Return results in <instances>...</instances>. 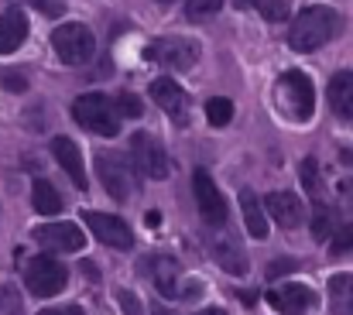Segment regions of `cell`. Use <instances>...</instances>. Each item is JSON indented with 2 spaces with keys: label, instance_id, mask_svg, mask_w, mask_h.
Here are the masks:
<instances>
[{
  "label": "cell",
  "instance_id": "6da1fadb",
  "mask_svg": "<svg viewBox=\"0 0 353 315\" xmlns=\"http://www.w3.org/2000/svg\"><path fill=\"white\" fill-rule=\"evenodd\" d=\"M336 31H340V14L326 3H312L292 21L288 45L295 52H319L326 41H333Z\"/></svg>",
  "mask_w": 353,
  "mask_h": 315
},
{
  "label": "cell",
  "instance_id": "7a4b0ae2",
  "mask_svg": "<svg viewBox=\"0 0 353 315\" xmlns=\"http://www.w3.org/2000/svg\"><path fill=\"white\" fill-rule=\"evenodd\" d=\"M65 285H69V271H65V264L59 257L38 254V257L28 261V267H24V288L34 298H52V295L65 292Z\"/></svg>",
  "mask_w": 353,
  "mask_h": 315
},
{
  "label": "cell",
  "instance_id": "3957f363",
  "mask_svg": "<svg viewBox=\"0 0 353 315\" xmlns=\"http://www.w3.org/2000/svg\"><path fill=\"white\" fill-rule=\"evenodd\" d=\"M72 116H76L86 130H93V134H100V137H117L120 134L117 106H114L110 96H103V93H86V96H79V100L72 103Z\"/></svg>",
  "mask_w": 353,
  "mask_h": 315
},
{
  "label": "cell",
  "instance_id": "277c9868",
  "mask_svg": "<svg viewBox=\"0 0 353 315\" xmlns=\"http://www.w3.org/2000/svg\"><path fill=\"white\" fill-rule=\"evenodd\" d=\"M274 93H278L281 110H285L292 120H309V116L316 113V86H312V79H309L305 72H299V69L285 72V76L278 79Z\"/></svg>",
  "mask_w": 353,
  "mask_h": 315
},
{
  "label": "cell",
  "instance_id": "5b68a950",
  "mask_svg": "<svg viewBox=\"0 0 353 315\" xmlns=\"http://www.w3.org/2000/svg\"><path fill=\"white\" fill-rule=\"evenodd\" d=\"M52 48H55V55H59L65 65H86V62L93 59L97 41H93V31H90L86 24L69 21V24H59V28L52 31Z\"/></svg>",
  "mask_w": 353,
  "mask_h": 315
},
{
  "label": "cell",
  "instance_id": "8992f818",
  "mask_svg": "<svg viewBox=\"0 0 353 315\" xmlns=\"http://www.w3.org/2000/svg\"><path fill=\"white\" fill-rule=\"evenodd\" d=\"M97 175L107 189V196L114 203H127L130 192H134V172L127 165L123 154H114V151H100L97 154Z\"/></svg>",
  "mask_w": 353,
  "mask_h": 315
},
{
  "label": "cell",
  "instance_id": "52a82bcc",
  "mask_svg": "<svg viewBox=\"0 0 353 315\" xmlns=\"http://www.w3.org/2000/svg\"><path fill=\"white\" fill-rule=\"evenodd\" d=\"M151 62H158L161 69H172V72H185L199 62V45L189 41V38H158L154 45H148L144 52Z\"/></svg>",
  "mask_w": 353,
  "mask_h": 315
},
{
  "label": "cell",
  "instance_id": "ba28073f",
  "mask_svg": "<svg viewBox=\"0 0 353 315\" xmlns=\"http://www.w3.org/2000/svg\"><path fill=\"white\" fill-rule=\"evenodd\" d=\"M130 151H134V161H137L141 175H148L151 182L168 179V154H165V148L154 134H148V130L130 134Z\"/></svg>",
  "mask_w": 353,
  "mask_h": 315
},
{
  "label": "cell",
  "instance_id": "9c48e42d",
  "mask_svg": "<svg viewBox=\"0 0 353 315\" xmlns=\"http://www.w3.org/2000/svg\"><path fill=\"white\" fill-rule=\"evenodd\" d=\"M192 192H196L199 216H203L210 226H223V223H227V199H223V192L216 189V182L210 179L206 168H196V175H192Z\"/></svg>",
  "mask_w": 353,
  "mask_h": 315
},
{
  "label": "cell",
  "instance_id": "30bf717a",
  "mask_svg": "<svg viewBox=\"0 0 353 315\" xmlns=\"http://www.w3.org/2000/svg\"><path fill=\"white\" fill-rule=\"evenodd\" d=\"M34 240L55 254H76L86 247V233L79 230V223H45L38 230H31Z\"/></svg>",
  "mask_w": 353,
  "mask_h": 315
},
{
  "label": "cell",
  "instance_id": "8fae6325",
  "mask_svg": "<svg viewBox=\"0 0 353 315\" xmlns=\"http://www.w3.org/2000/svg\"><path fill=\"white\" fill-rule=\"evenodd\" d=\"M86 226H90V233L100 240V243H107V247H117V250H130L134 247V233H130V226L120 219V216H107V212H86Z\"/></svg>",
  "mask_w": 353,
  "mask_h": 315
},
{
  "label": "cell",
  "instance_id": "7c38bea8",
  "mask_svg": "<svg viewBox=\"0 0 353 315\" xmlns=\"http://www.w3.org/2000/svg\"><path fill=\"white\" fill-rule=\"evenodd\" d=\"M268 305H271L278 315H305L312 305H316V295H312L309 285L292 281V285L271 288V292H268Z\"/></svg>",
  "mask_w": 353,
  "mask_h": 315
},
{
  "label": "cell",
  "instance_id": "4fadbf2b",
  "mask_svg": "<svg viewBox=\"0 0 353 315\" xmlns=\"http://www.w3.org/2000/svg\"><path fill=\"white\" fill-rule=\"evenodd\" d=\"M151 100L161 106L179 127L189 123V96L182 93V86H179L175 79H168V76L154 79V83H151Z\"/></svg>",
  "mask_w": 353,
  "mask_h": 315
},
{
  "label": "cell",
  "instance_id": "5bb4252c",
  "mask_svg": "<svg viewBox=\"0 0 353 315\" xmlns=\"http://www.w3.org/2000/svg\"><path fill=\"white\" fill-rule=\"evenodd\" d=\"M148 274H151V281H154L161 298H182L185 281H182V267H179L175 257H151Z\"/></svg>",
  "mask_w": 353,
  "mask_h": 315
},
{
  "label": "cell",
  "instance_id": "9a60e30c",
  "mask_svg": "<svg viewBox=\"0 0 353 315\" xmlns=\"http://www.w3.org/2000/svg\"><path fill=\"white\" fill-rule=\"evenodd\" d=\"M52 158L59 161V168L72 179L76 189H86V168H83V151L76 148L72 137H52Z\"/></svg>",
  "mask_w": 353,
  "mask_h": 315
},
{
  "label": "cell",
  "instance_id": "2e32d148",
  "mask_svg": "<svg viewBox=\"0 0 353 315\" xmlns=\"http://www.w3.org/2000/svg\"><path fill=\"white\" fill-rule=\"evenodd\" d=\"M264 206L271 212V219H274L278 226H285V230H295V226L305 219V206H302V199H299L295 192H271V196L264 199Z\"/></svg>",
  "mask_w": 353,
  "mask_h": 315
},
{
  "label": "cell",
  "instance_id": "e0dca14e",
  "mask_svg": "<svg viewBox=\"0 0 353 315\" xmlns=\"http://www.w3.org/2000/svg\"><path fill=\"white\" fill-rule=\"evenodd\" d=\"M28 38V17L21 10L0 14V55H14Z\"/></svg>",
  "mask_w": 353,
  "mask_h": 315
},
{
  "label": "cell",
  "instance_id": "ac0fdd59",
  "mask_svg": "<svg viewBox=\"0 0 353 315\" xmlns=\"http://www.w3.org/2000/svg\"><path fill=\"white\" fill-rule=\"evenodd\" d=\"M210 250H213V261H216L223 271H230V274H247V257H243V250L236 247L227 233H223V236H213Z\"/></svg>",
  "mask_w": 353,
  "mask_h": 315
},
{
  "label": "cell",
  "instance_id": "d6986e66",
  "mask_svg": "<svg viewBox=\"0 0 353 315\" xmlns=\"http://www.w3.org/2000/svg\"><path fill=\"white\" fill-rule=\"evenodd\" d=\"M330 106L336 116L353 120V72H336L330 79Z\"/></svg>",
  "mask_w": 353,
  "mask_h": 315
},
{
  "label": "cell",
  "instance_id": "ffe728a7",
  "mask_svg": "<svg viewBox=\"0 0 353 315\" xmlns=\"http://www.w3.org/2000/svg\"><path fill=\"white\" fill-rule=\"evenodd\" d=\"M240 210H243V223L247 233L254 240H268V219H264V206L257 203V196L250 189H240Z\"/></svg>",
  "mask_w": 353,
  "mask_h": 315
},
{
  "label": "cell",
  "instance_id": "44dd1931",
  "mask_svg": "<svg viewBox=\"0 0 353 315\" xmlns=\"http://www.w3.org/2000/svg\"><path fill=\"white\" fill-rule=\"evenodd\" d=\"M330 309L333 315H353V274L330 278Z\"/></svg>",
  "mask_w": 353,
  "mask_h": 315
},
{
  "label": "cell",
  "instance_id": "7402d4cb",
  "mask_svg": "<svg viewBox=\"0 0 353 315\" xmlns=\"http://www.w3.org/2000/svg\"><path fill=\"white\" fill-rule=\"evenodd\" d=\"M31 206H34V212H41V216H59L62 212V196H59V189L48 179H34Z\"/></svg>",
  "mask_w": 353,
  "mask_h": 315
},
{
  "label": "cell",
  "instance_id": "603a6c76",
  "mask_svg": "<svg viewBox=\"0 0 353 315\" xmlns=\"http://www.w3.org/2000/svg\"><path fill=\"white\" fill-rule=\"evenodd\" d=\"M206 120H210L213 127H227V123L234 120V103H230L227 96H213V100L206 103Z\"/></svg>",
  "mask_w": 353,
  "mask_h": 315
},
{
  "label": "cell",
  "instance_id": "cb8c5ba5",
  "mask_svg": "<svg viewBox=\"0 0 353 315\" xmlns=\"http://www.w3.org/2000/svg\"><path fill=\"white\" fill-rule=\"evenodd\" d=\"M330 233H333V212L316 199V210H312V236H316V240H330Z\"/></svg>",
  "mask_w": 353,
  "mask_h": 315
},
{
  "label": "cell",
  "instance_id": "d4e9b609",
  "mask_svg": "<svg viewBox=\"0 0 353 315\" xmlns=\"http://www.w3.org/2000/svg\"><path fill=\"white\" fill-rule=\"evenodd\" d=\"M299 175H302V185L312 192V199H319V196H323V182H319V165H316V158H305L302 168H299Z\"/></svg>",
  "mask_w": 353,
  "mask_h": 315
},
{
  "label": "cell",
  "instance_id": "484cf974",
  "mask_svg": "<svg viewBox=\"0 0 353 315\" xmlns=\"http://www.w3.org/2000/svg\"><path fill=\"white\" fill-rule=\"evenodd\" d=\"M220 7H223V0H189V3H185V14H189V21H206V17H213Z\"/></svg>",
  "mask_w": 353,
  "mask_h": 315
},
{
  "label": "cell",
  "instance_id": "4316f807",
  "mask_svg": "<svg viewBox=\"0 0 353 315\" xmlns=\"http://www.w3.org/2000/svg\"><path fill=\"white\" fill-rule=\"evenodd\" d=\"M350 250H353V223H347V226H340V230L333 233L330 254H333V257H343V254H350Z\"/></svg>",
  "mask_w": 353,
  "mask_h": 315
},
{
  "label": "cell",
  "instance_id": "83f0119b",
  "mask_svg": "<svg viewBox=\"0 0 353 315\" xmlns=\"http://www.w3.org/2000/svg\"><path fill=\"white\" fill-rule=\"evenodd\" d=\"M257 10L264 14V21L278 24V21L288 17V0H257Z\"/></svg>",
  "mask_w": 353,
  "mask_h": 315
},
{
  "label": "cell",
  "instance_id": "f1b7e54d",
  "mask_svg": "<svg viewBox=\"0 0 353 315\" xmlns=\"http://www.w3.org/2000/svg\"><path fill=\"white\" fill-rule=\"evenodd\" d=\"M114 106H117L120 116H127V120H141V110H144L134 93H120V96H114Z\"/></svg>",
  "mask_w": 353,
  "mask_h": 315
},
{
  "label": "cell",
  "instance_id": "f546056e",
  "mask_svg": "<svg viewBox=\"0 0 353 315\" xmlns=\"http://www.w3.org/2000/svg\"><path fill=\"white\" fill-rule=\"evenodd\" d=\"M0 305L7 309L3 315H24V305H21V295H17V292H14L10 285H3V288H0Z\"/></svg>",
  "mask_w": 353,
  "mask_h": 315
},
{
  "label": "cell",
  "instance_id": "4dcf8cb0",
  "mask_svg": "<svg viewBox=\"0 0 353 315\" xmlns=\"http://www.w3.org/2000/svg\"><path fill=\"white\" fill-rule=\"evenodd\" d=\"M117 302H120V309H123V315H144L141 298H137L134 292H127V288H120L117 292Z\"/></svg>",
  "mask_w": 353,
  "mask_h": 315
},
{
  "label": "cell",
  "instance_id": "1f68e13d",
  "mask_svg": "<svg viewBox=\"0 0 353 315\" xmlns=\"http://www.w3.org/2000/svg\"><path fill=\"white\" fill-rule=\"evenodd\" d=\"M295 267H299V261H292V257H278V261L268 264V278L274 281V278H281V274H292Z\"/></svg>",
  "mask_w": 353,
  "mask_h": 315
},
{
  "label": "cell",
  "instance_id": "d6a6232c",
  "mask_svg": "<svg viewBox=\"0 0 353 315\" xmlns=\"http://www.w3.org/2000/svg\"><path fill=\"white\" fill-rule=\"evenodd\" d=\"M0 83H3V90H14V93H24V90H28V83H24L21 72H3Z\"/></svg>",
  "mask_w": 353,
  "mask_h": 315
},
{
  "label": "cell",
  "instance_id": "836d02e7",
  "mask_svg": "<svg viewBox=\"0 0 353 315\" xmlns=\"http://www.w3.org/2000/svg\"><path fill=\"white\" fill-rule=\"evenodd\" d=\"M31 3H34L38 10H45L48 17H59V14L65 10V7H62V0H31Z\"/></svg>",
  "mask_w": 353,
  "mask_h": 315
},
{
  "label": "cell",
  "instance_id": "e575fe53",
  "mask_svg": "<svg viewBox=\"0 0 353 315\" xmlns=\"http://www.w3.org/2000/svg\"><path fill=\"white\" fill-rule=\"evenodd\" d=\"M340 203H343V210L353 212V179H343V182H340Z\"/></svg>",
  "mask_w": 353,
  "mask_h": 315
},
{
  "label": "cell",
  "instance_id": "d590c367",
  "mask_svg": "<svg viewBox=\"0 0 353 315\" xmlns=\"http://www.w3.org/2000/svg\"><path fill=\"white\" fill-rule=\"evenodd\" d=\"M196 315H227L223 309H216V305H210V309H203V312H196Z\"/></svg>",
  "mask_w": 353,
  "mask_h": 315
},
{
  "label": "cell",
  "instance_id": "8d00e7d4",
  "mask_svg": "<svg viewBox=\"0 0 353 315\" xmlns=\"http://www.w3.org/2000/svg\"><path fill=\"white\" fill-rule=\"evenodd\" d=\"M236 7H240V10H247V7H257V0H234Z\"/></svg>",
  "mask_w": 353,
  "mask_h": 315
},
{
  "label": "cell",
  "instance_id": "74e56055",
  "mask_svg": "<svg viewBox=\"0 0 353 315\" xmlns=\"http://www.w3.org/2000/svg\"><path fill=\"white\" fill-rule=\"evenodd\" d=\"M62 315H83V309L79 305H69V309H62Z\"/></svg>",
  "mask_w": 353,
  "mask_h": 315
},
{
  "label": "cell",
  "instance_id": "f35d334b",
  "mask_svg": "<svg viewBox=\"0 0 353 315\" xmlns=\"http://www.w3.org/2000/svg\"><path fill=\"white\" fill-rule=\"evenodd\" d=\"M38 315H62V312H55V309H45V312H38Z\"/></svg>",
  "mask_w": 353,
  "mask_h": 315
},
{
  "label": "cell",
  "instance_id": "ab89813d",
  "mask_svg": "<svg viewBox=\"0 0 353 315\" xmlns=\"http://www.w3.org/2000/svg\"><path fill=\"white\" fill-rule=\"evenodd\" d=\"M158 3H172V0H158Z\"/></svg>",
  "mask_w": 353,
  "mask_h": 315
},
{
  "label": "cell",
  "instance_id": "60d3db41",
  "mask_svg": "<svg viewBox=\"0 0 353 315\" xmlns=\"http://www.w3.org/2000/svg\"><path fill=\"white\" fill-rule=\"evenodd\" d=\"M154 315H165V312H154Z\"/></svg>",
  "mask_w": 353,
  "mask_h": 315
}]
</instances>
